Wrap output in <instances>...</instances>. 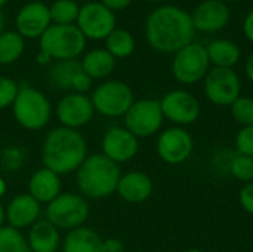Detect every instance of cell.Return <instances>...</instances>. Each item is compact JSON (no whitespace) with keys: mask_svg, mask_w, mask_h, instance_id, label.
<instances>
[{"mask_svg":"<svg viewBox=\"0 0 253 252\" xmlns=\"http://www.w3.org/2000/svg\"><path fill=\"white\" fill-rule=\"evenodd\" d=\"M196 28L191 15L179 6L163 4L156 7L145 21L148 45L162 53H176L194 42Z\"/></svg>","mask_w":253,"mask_h":252,"instance_id":"6da1fadb","label":"cell"},{"mask_svg":"<svg viewBox=\"0 0 253 252\" xmlns=\"http://www.w3.org/2000/svg\"><path fill=\"white\" fill-rule=\"evenodd\" d=\"M86 157L87 143L80 131L58 126L46 134L42 144V162L59 177L76 172Z\"/></svg>","mask_w":253,"mask_h":252,"instance_id":"7a4b0ae2","label":"cell"},{"mask_svg":"<svg viewBox=\"0 0 253 252\" xmlns=\"http://www.w3.org/2000/svg\"><path fill=\"white\" fill-rule=\"evenodd\" d=\"M120 177L119 165L102 153L87 154L76 171V186L83 198L105 199L116 193Z\"/></svg>","mask_w":253,"mask_h":252,"instance_id":"3957f363","label":"cell"},{"mask_svg":"<svg viewBox=\"0 0 253 252\" xmlns=\"http://www.w3.org/2000/svg\"><path fill=\"white\" fill-rule=\"evenodd\" d=\"M12 113L21 128L27 131H40L49 125L53 107L43 91L24 85L19 86L18 95L12 104Z\"/></svg>","mask_w":253,"mask_h":252,"instance_id":"277c9868","label":"cell"},{"mask_svg":"<svg viewBox=\"0 0 253 252\" xmlns=\"http://www.w3.org/2000/svg\"><path fill=\"white\" fill-rule=\"evenodd\" d=\"M90 215V206L80 193L61 192L46 206V220L59 232L74 230L86 224Z\"/></svg>","mask_w":253,"mask_h":252,"instance_id":"5b68a950","label":"cell"},{"mask_svg":"<svg viewBox=\"0 0 253 252\" xmlns=\"http://www.w3.org/2000/svg\"><path fill=\"white\" fill-rule=\"evenodd\" d=\"M39 42L40 50L46 52L53 61L77 59L86 48V37L76 25L52 24Z\"/></svg>","mask_w":253,"mask_h":252,"instance_id":"8992f818","label":"cell"},{"mask_svg":"<svg viewBox=\"0 0 253 252\" xmlns=\"http://www.w3.org/2000/svg\"><path fill=\"white\" fill-rule=\"evenodd\" d=\"M95 113L104 117H123L135 102L132 88L122 80H104L90 95Z\"/></svg>","mask_w":253,"mask_h":252,"instance_id":"52a82bcc","label":"cell"},{"mask_svg":"<svg viewBox=\"0 0 253 252\" xmlns=\"http://www.w3.org/2000/svg\"><path fill=\"white\" fill-rule=\"evenodd\" d=\"M211 70V61L206 52V46L191 42L181 50L173 53L172 74L176 82L182 85H196L203 82L205 76Z\"/></svg>","mask_w":253,"mask_h":252,"instance_id":"ba28073f","label":"cell"},{"mask_svg":"<svg viewBox=\"0 0 253 252\" xmlns=\"http://www.w3.org/2000/svg\"><path fill=\"white\" fill-rule=\"evenodd\" d=\"M123 119L125 128L136 138H148L156 135L165 122L160 102L154 98L135 100Z\"/></svg>","mask_w":253,"mask_h":252,"instance_id":"9c48e42d","label":"cell"},{"mask_svg":"<svg viewBox=\"0 0 253 252\" xmlns=\"http://www.w3.org/2000/svg\"><path fill=\"white\" fill-rule=\"evenodd\" d=\"M206 98L218 107H230L242 94V82L234 68L211 67L203 79Z\"/></svg>","mask_w":253,"mask_h":252,"instance_id":"30bf717a","label":"cell"},{"mask_svg":"<svg viewBox=\"0 0 253 252\" xmlns=\"http://www.w3.org/2000/svg\"><path fill=\"white\" fill-rule=\"evenodd\" d=\"M159 102L165 120H169L173 126L185 128L196 123L200 117L202 108L199 100L185 89L169 91Z\"/></svg>","mask_w":253,"mask_h":252,"instance_id":"8fae6325","label":"cell"},{"mask_svg":"<svg viewBox=\"0 0 253 252\" xmlns=\"http://www.w3.org/2000/svg\"><path fill=\"white\" fill-rule=\"evenodd\" d=\"M76 27L82 34L92 40H105L116 27V13L101 1H87L80 6Z\"/></svg>","mask_w":253,"mask_h":252,"instance_id":"7c38bea8","label":"cell"},{"mask_svg":"<svg viewBox=\"0 0 253 252\" xmlns=\"http://www.w3.org/2000/svg\"><path fill=\"white\" fill-rule=\"evenodd\" d=\"M156 151L160 160L168 165H181L187 162L194 151V140L191 134L181 126H170L160 132Z\"/></svg>","mask_w":253,"mask_h":252,"instance_id":"4fadbf2b","label":"cell"},{"mask_svg":"<svg viewBox=\"0 0 253 252\" xmlns=\"http://www.w3.org/2000/svg\"><path fill=\"white\" fill-rule=\"evenodd\" d=\"M55 116L59 122V126L79 131L90 123L95 116V108L87 94L68 92L58 101L55 107Z\"/></svg>","mask_w":253,"mask_h":252,"instance_id":"5bb4252c","label":"cell"},{"mask_svg":"<svg viewBox=\"0 0 253 252\" xmlns=\"http://www.w3.org/2000/svg\"><path fill=\"white\" fill-rule=\"evenodd\" d=\"M101 150L105 157L120 165L133 160L139 151V138L125 126H111L101 140Z\"/></svg>","mask_w":253,"mask_h":252,"instance_id":"9a60e30c","label":"cell"},{"mask_svg":"<svg viewBox=\"0 0 253 252\" xmlns=\"http://www.w3.org/2000/svg\"><path fill=\"white\" fill-rule=\"evenodd\" d=\"M52 25L49 6L43 1L24 4L15 16V31L24 39H40Z\"/></svg>","mask_w":253,"mask_h":252,"instance_id":"2e32d148","label":"cell"},{"mask_svg":"<svg viewBox=\"0 0 253 252\" xmlns=\"http://www.w3.org/2000/svg\"><path fill=\"white\" fill-rule=\"evenodd\" d=\"M190 15L196 31L213 34L228 24L231 10L224 0H205L199 3Z\"/></svg>","mask_w":253,"mask_h":252,"instance_id":"e0dca14e","label":"cell"},{"mask_svg":"<svg viewBox=\"0 0 253 252\" xmlns=\"http://www.w3.org/2000/svg\"><path fill=\"white\" fill-rule=\"evenodd\" d=\"M7 226L24 230L30 229L36 221L40 220L42 205L28 193H21L12 198V201L4 208Z\"/></svg>","mask_w":253,"mask_h":252,"instance_id":"ac0fdd59","label":"cell"},{"mask_svg":"<svg viewBox=\"0 0 253 252\" xmlns=\"http://www.w3.org/2000/svg\"><path fill=\"white\" fill-rule=\"evenodd\" d=\"M153 180L141 171H130L120 177L116 193L127 203H142L153 195Z\"/></svg>","mask_w":253,"mask_h":252,"instance_id":"d6986e66","label":"cell"},{"mask_svg":"<svg viewBox=\"0 0 253 252\" xmlns=\"http://www.w3.org/2000/svg\"><path fill=\"white\" fill-rule=\"evenodd\" d=\"M61 187V177L44 166L34 171L28 180V195H31L40 205H47L59 196Z\"/></svg>","mask_w":253,"mask_h":252,"instance_id":"ffe728a7","label":"cell"},{"mask_svg":"<svg viewBox=\"0 0 253 252\" xmlns=\"http://www.w3.org/2000/svg\"><path fill=\"white\" fill-rule=\"evenodd\" d=\"M25 238L31 252H58L62 244L59 230L46 218L36 221Z\"/></svg>","mask_w":253,"mask_h":252,"instance_id":"44dd1931","label":"cell"},{"mask_svg":"<svg viewBox=\"0 0 253 252\" xmlns=\"http://www.w3.org/2000/svg\"><path fill=\"white\" fill-rule=\"evenodd\" d=\"M104 239L98 232L87 226L67 232L62 239L61 250L62 252H104L102 251Z\"/></svg>","mask_w":253,"mask_h":252,"instance_id":"7402d4cb","label":"cell"},{"mask_svg":"<svg viewBox=\"0 0 253 252\" xmlns=\"http://www.w3.org/2000/svg\"><path fill=\"white\" fill-rule=\"evenodd\" d=\"M206 52L211 61V65L219 68H234L240 58L242 50L239 45L228 39H215L206 46Z\"/></svg>","mask_w":253,"mask_h":252,"instance_id":"603a6c76","label":"cell"},{"mask_svg":"<svg viewBox=\"0 0 253 252\" xmlns=\"http://www.w3.org/2000/svg\"><path fill=\"white\" fill-rule=\"evenodd\" d=\"M116 58L104 48V49H93L87 52L83 59L80 61L83 71L92 77L93 80H102L111 76L116 68Z\"/></svg>","mask_w":253,"mask_h":252,"instance_id":"cb8c5ba5","label":"cell"},{"mask_svg":"<svg viewBox=\"0 0 253 252\" xmlns=\"http://www.w3.org/2000/svg\"><path fill=\"white\" fill-rule=\"evenodd\" d=\"M82 71V64L77 59L55 61L49 70V79L52 85L62 91H71L74 77Z\"/></svg>","mask_w":253,"mask_h":252,"instance_id":"d4e9b609","label":"cell"},{"mask_svg":"<svg viewBox=\"0 0 253 252\" xmlns=\"http://www.w3.org/2000/svg\"><path fill=\"white\" fill-rule=\"evenodd\" d=\"M135 48H136V42L133 34L125 28H116L105 39V49L116 59L129 58L135 52Z\"/></svg>","mask_w":253,"mask_h":252,"instance_id":"484cf974","label":"cell"},{"mask_svg":"<svg viewBox=\"0 0 253 252\" xmlns=\"http://www.w3.org/2000/svg\"><path fill=\"white\" fill-rule=\"evenodd\" d=\"M25 50V39L16 31H3L0 34V65L16 62Z\"/></svg>","mask_w":253,"mask_h":252,"instance_id":"4316f807","label":"cell"},{"mask_svg":"<svg viewBox=\"0 0 253 252\" xmlns=\"http://www.w3.org/2000/svg\"><path fill=\"white\" fill-rule=\"evenodd\" d=\"M52 24L56 25H76L80 4L76 0H55L49 6Z\"/></svg>","mask_w":253,"mask_h":252,"instance_id":"83f0119b","label":"cell"},{"mask_svg":"<svg viewBox=\"0 0 253 252\" xmlns=\"http://www.w3.org/2000/svg\"><path fill=\"white\" fill-rule=\"evenodd\" d=\"M0 252H31L27 238L21 230L10 226L0 229Z\"/></svg>","mask_w":253,"mask_h":252,"instance_id":"f1b7e54d","label":"cell"},{"mask_svg":"<svg viewBox=\"0 0 253 252\" xmlns=\"http://www.w3.org/2000/svg\"><path fill=\"white\" fill-rule=\"evenodd\" d=\"M231 116L233 119L242 126H252L253 125V98L240 95L231 105Z\"/></svg>","mask_w":253,"mask_h":252,"instance_id":"f546056e","label":"cell"},{"mask_svg":"<svg viewBox=\"0 0 253 252\" xmlns=\"http://www.w3.org/2000/svg\"><path fill=\"white\" fill-rule=\"evenodd\" d=\"M230 172L231 175L248 184V183H252L253 181V157L249 156H245V154H236L231 157L230 160Z\"/></svg>","mask_w":253,"mask_h":252,"instance_id":"4dcf8cb0","label":"cell"},{"mask_svg":"<svg viewBox=\"0 0 253 252\" xmlns=\"http://www.w3.org/2000/svg\"><path fill=\"white\" fill-rule=\"evenodd\" d=\"M0 163L3 166V169H6L9 172H16L25 163V154L18 146L4 147L0 151Z\"/></svg>","mask_w":253,"mask_h":252,"instance_id":"1f68e13d","label":"cell"},{"mask_svg":"<svg viewBox=\"0 0 253 252\" xmlns=\"http://www.w3.org/2000/svg\"><path fill=\"white\" fill-rule=\"evenodd\" d=\"M18 91L19 85L13 79L7 76H0V111L12 107Z\"/></svg>","mask_w":253,"mask_h":252,"instance_id":"d6a6232c","label":"cell"},{"mask_svg":"<svg viewBox=\"0 0 253 252\" xmlns=\"http://www.w3.org/2000/svg\"><path fill=\"white\" fill-rule=\"evenodd\" d=\"M236 149L239 154L253 157V125L240 128L236 135Z\"/></svg>","mask_w":253,"mask_h":252,"instance_id":"836d02e7","label":"cell"},{"mask_svg":"<svg viewBox=\"0 0 253 252\" xmlns=\"http://www.w3.org/2000/svg\"><path fill=\"white\" fill-rule=\"evenodd\" d=\"M239 203L245 212L253 215V181L245 184L239 192Z\"/></svg>","mask_w":253,"mask_h":252,"instance_id":"e575fe53","label":"cell"},{"mask_svg":"<svg viewBox=\"0 0 253 252\" xmlns=\"http://www.w3.org/2000/svg\"><path fill=\"white\" fill-rule=\"evenodd\" d=\"M92 86H93V79H92V77H89V76L83 71V68H82V71H80V73L74 77V80H73L71 92L86 94L87 91H90V89H92Z\"/></svg>","mask_w":253,"mask_h":252,"instance_id":"d590c367","label":"cell"},{"mask_svg":"<svg viewBox=\"0 0 253 252\" xmlns=\"http://www.w3.org/2000/svg\"><path fill=\"white\" fill-rule=\"evenodd\" d=\"M101 3L105 6V7H108L111 12H119V10H125V9H127L132 3H133V0H101Z\"/></svg>","mask_w":253,"mask_h":252,"instance_id":"8d00e7d4","label":"cell"},{"mask_svg":"<svg viewBox=\"0 0 253 252\" xmlns=\"http://www.w3.org/2000/svg\"><path fill=\"white\" fill-rule=\"evenodd\" d=\"M102 251L104 252H125V245L120 239L117 238H107L104 239L102 244Z\"/></svg>","mask_w":253,"mask_h":252,"instance_id":"74e56055","label":"cell"},{"mask_svg":"<svg viewBox=\"0 0 253 252\" xmlns=\"http://www.w3.org/2000/svg\"><path fill=\"white\" fill-rule=\"evenodd\" d=\"M243 33L246 36V39L253 43V9L246 15V18L243 19Z\"/></svg>","mask_w":253,"mask_h":252,"instance_id":"f35d334b","label":"cell"},{"mask_svg":"<svg viewBox=\"0 0 253 252\" xmlns=\"http://www.w3.org/2000/svg\"><path fill=\"white\" fill-rule=\"evenodd\" d=\"M52 58L46 53V52H43V50H39V53L36 55V62L40 65V67H47V65H50L52 64Z\"/></svg>","mask_w":253,"mask_h":252,"instance_id":"ab89813d","label":"cell"},{"mask_svg":"<svg viewBox=\"0 0 253 252\" xmlns=\"http://www.w3.org/2000/svg\"><path fill=\"white\" fill-rule=\"evenodd\" d=\"M245 73H246V77L249 79V82L253 83V52L248 56L246 59V64H245Z\"/></svg>","mask_w":253,"mask_h":252,"instance_id":"60d3db41","label":"cell"},{"mask_svg":"<svg viewBox=\"0 0 253 252\" xmlns=\"http://www.w3.org/2000/svg\"><path fill=\"white\" fill-rule=\"evenodd\" d=\"M7 192V183L4 181L3 177H0V198H3Z\"/></svg>","mask_w":253,"mask_h":252,"instance_id":"b9f144b4","label":"cell"},{"mask_svg":"<svg viewBox=\"0 0 253 252\" xmlns=\"http://www.w3.org/2000/svg\"><path fill=\"white\" fill-rule=\"evenodd\" d=\"M4 221H6V211H4L3 205L0 203V229L4 226Z\"/></svg>","mask_w":253,"mask_h":252,"instance_id":"7bdbcfd3","label":"cell"},{"mask_svg":"<svg viewBox=\"0 0 253 252\" xmlns=\"http://www.w3.org/2000/svg\"><path fill=\"white\" fill-rule=\"evenodd\" d=\"M4 27H6V16H4L3 10H0V34L4 31Z\"/></svg>","mask_w":253,"mask_h":252,"instance_id":"ee69618b","label":"cell"},{"mask_svg":"<svg viewBox=\"0 0 253 252\" xmlns=\"http://www.w3.org/2000/svg\"><path fill=\"white\" fill-rule=\"evenodd\" d=\"M7 1H9V0H0V10H3V7L7 4Z\"/></svg>","mask_w":253,"mask_h":252,"instance_id":"f6af8a7d","label":"cell"},{"mask_svg":"<svg viewBox=\"0 0 253 252\" xmlns=\"http://www.w3.org/2000/svg\"><path fill=\"white\" fill-rule=\"evenodd\" d=\"M185 252H203L202 250H199V248H190V250H187Z\"/></svg>","mask_w":253,"mask_h":252,"instance_id":"bcb514c9","label":"cell"},{"mask_svg":"<svg viewBox=\"0 0 253 252\" xmlns=\"http://www.w3.org/2000/svg\"><path fill=\"white\" fill-rule=\"evenodd\" d=\"M144 1H150V3H162V1H166V0H144Z\"/></svg>","mask_w":253,"mask_h":252,"instance_id":"7dc6e473","label":"cell"},{"mask_svg":"<svg viewBox=\"0 0 253 252\" xmlns=\"http://www.w3.org/2000/svg\"><path fill=\"white\" fill-rule=\"evenodd\" d=\"M224 1H231V3H237V1H242V0H224Z\"/></svg>","mask_w":253,"mask_h":252,"instance_id":"c3c4849f","label":"cell"}]
</instances>
